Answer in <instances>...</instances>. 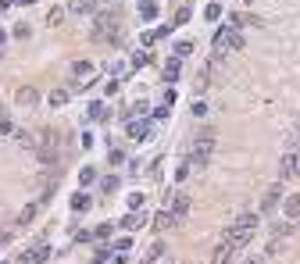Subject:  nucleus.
<instances>
[{
    "label": "nucleus",
    "mask_w": 300,
    "mask_h": 264,
    "mask_svg": "<svg viewBox=\"0 0 300 264\" xmlns=\"http://www.w3.org/2000/svg\"><path fill=\"white\" fill-rule=\"evenodd\" d=\"M254 228H258V214H239V218L232 222V228H225V243L232 246V250H243V246L250 243V236H254Z\"/></svg>",
    "instance_id": "f257e3e1"
},
{
    "label": "nucleus",
    "mask_w": 300,
    "mask_h": 264,
    "mask_svg": "<svg viewBox=\"0 0 300 264\" xmlns=\"http://www.w3.org/2000/svg\"><path fill=\"white\" fill-rule=\"evenodd\" d=\"M211 153H215V129H204V132L197 136V143H193L189 157H186L189 172H204L207 161H211Z\"/></svg>",
    "instance_id": "f03ea898"
},
{
    "label": "nucleus",
    "mask_w": 300,
    "mask_h": 264,
    "mask_svg": "<svg viewBox=\"0 0 300 264\" xmlns=\"http://www.w3.org/2000/svg\"><path fill=\"white\" fill-rule=\"evenodd\" d=\"M239 46H243V36H239V29H236V25H225V29H218V36H215L211 57H215V61H222L225 54L239 50Z\"/></svg>",
    "instance_id": "7ed1b4c3"
},
{
    "label": "nucleus",
    "mask_w": 300,
    "mask_h": 264,
    "mask_svg": "<svg viewBox=\"0 0 300 264\" xmlns=\"http://www.w3.org/2000/svg\"><path fill=\"white\" fill-rule=\"evenodd\" d=\"M114 29H118V11H97V22H93V39H114Z\"/></svg>",
    "instance_id": "20e7f679"
},
{
    "label": "nucleus",
    "mask_w": 300,
    "mask_h": 264,
    "mask_svg": "<svg viewBox=\"0 0 300 264\" xmlns=\"http://www.w3.org/2000/svg\"><path fill=\"white\" fill-rule=\"evenodd\" d=\"M168 200H172V218H175V222H183L186 214H189V196H186L183 189H175Z\"/></svg>",
    "instance_id": "39448f33"
},
{
    "label": "nucleus",
    "mask_w": 300,
    "mask_h": 264,
    "mask_svg": "<svg viewBox=\"0 0 300 264\" xmlns=\"http://www.w3.org/2000/svg\"><path fill=\"white\" fill-rule=\"evenodd\" d=\"M43 204H47V200H36V204H25V207L18 211V218H14V228H25V225H33Z\"/></svg>",
    "instance_id": "423d86ee"
},
{
    "label": "nucleus",
    "mask_w": 300,
    "mask_h": 264,
    "mask_svg": "<svg viewBox=\"0 0 300 264\" xmlns=\"http://www.w3.org/2000/svg\"><path fill=\"white\" fill-rule=\"evenodd\" d=\"M232 254H236V250L222 239V243L215 246V254H211V264H229V261H232Z\"/></svg>",
    "instance_id": "0eeeda50"
},
{
    "label": "nucleus",
    "mask_w": 300,
    "mask_h": 264,
    "mask_svg": "<svg viewBox=\"0 0 300 264\" xmlns=\"http://www.w3.org/2000/svg\"><path fill=\"white\" fill-rule=\"evenodd\" d=\"M279 200H282V186H272V189L264 193V200H261V211L268 214L272 207H279Z\"/></svg>",
    "instance_id": "6e6552de"
},
{
    "label": "nucleus",
    "mask_w": 300,
    "mask_h": 264,
    "mask_svg": "<svg viewBox=\"0 0 300 264\" xmlns=\"http://www.w3.org/2000/svg\"><path fill=\"white\" fill-rule=\"evenodd\" d=\"M14 100H18V104H22V107H33V104H36V100H39V93H36V89H33V86H22V89H18V93H14Z\"/></svg>",
    "instance_id": "1a4fd4ad"
},
{
    "label": "nucleus",
    "mask_w": 300,
    "mask_h": 264,
    "mask_svg": "<svg viewBox=\"0 0 300 264\" xmlns=\"http://www.w3.org/2000/svg\"><path fill=\"white\" fill-rule=\"evenodd\" d=\"M68 11L72 14H93L97 4H93V0H68Z\"/></svg>",
    "instance_id": "9d476101"
},
{
    "label": "nucleus",
    "mask_w": 300,
    "mask_h": 264,
    "mask_svg": "<svg viewBox=\"0 0 300 264\" xmlns=\"http://www.w3.org/2000/svg\"><path fill=\"white\" fill-rule=\"evenodd\" d=\"M179 68H183V57H168V61H164V79L175 82L179 79Z\"/></svg>",
    "instance_id": "9b49d317"
},
{
    "label": "nucleus",
    "mask_w": 300,
    "mask_h": 264,
    "mask_svg": "<svg viewBox=\"0 0 300 264\" xmlns=\"http://www.w3.org/2000/svg\"><path fill=\"white\" fill-rule=\"evenodd\" d=\"M172 225H179V222L172 218V211H157V214H154V228H157V232L172 228Z\"/></svg>",
    "instance_id": "f8f14e48"
},
{
    "label": "nucleus",
    "mask_w": 300,
    "mask_h": 264,
    "mask_svg": "<svg viewBox=\"0 0 300 264\" xmlns=\"http://www.w3.org/2000/svg\"><path fill=\"white\" fill-rule=\"evenodd\" d=\"M279 175H282V179H293V175H297V153H293V150L282 157V172H279Z\"/></svg>",
    "instance_id": "ddd939ff"
},
{
    "label": "nucleus",
    "mask_w": 300,
    "mask_h": 264,
    "mask_svg": "<svg viewBox=\"0 0 300 264\" xmlns=\"http://www.w3.org/2000/svg\"><path fill=\"white\" fill-rule=\"evenodd\" d=\"M282 207H286V218H290V222H293V218H300V193L286 196V204H282Z\"/></svg>",
    "instance_id": "4468645a"
},
{
    "label": "nucleus",
    "mask_w": 300,
    "mask_h": 264,
    "mask_svg": "<svg viewBox=\"0 0 300 264\" xmlns=\"http://www.w3.org/2000/svg\"><path fill=\"white\" fill-rule=\"evenodd\" d=\"M161 254H164V243H161V239H157V243H150V246H147L143 264H157V257H161Z\"/></svg>",
    "instance_id": "2eb2a0df"
},
{
    "label": "nucleus",
    "mask_w": 300,
    "mask_h": 264,
    "mask_svg": "<svg viewBox=\"0 0 300 264\" xmlns=\"http://www.w3.org/2000/svg\"><path fill=\"white\" fill-rule=\"evenodd\" d=\"M293 232V222H282V225H272V243H282Z\"/></svg>",
    "instance_id": "dca6fc26"
},
{
    "label": "nucleus",
    "mask_w": 300,
    "mask_h": 264,
    "mask_svg": "<svg viewBox=\"0 0 300 264\" xmlns=\"http://www.w3.org/2000/svg\"><path fill=\"white\" fill-rule=\"evenodd\" d=\"M11 136H14V143H18V147H25V150H33V147H36V139H33V136H29L25 129H14Z\"/></svg>",
    "instance_id": "f3484780"
},
{
    "label": "nucleus",
    "mask_w": 300,
    "mask_h": 264,
    "mask_svg": "<svg viewBox=\"0 0 300 264\" xmlns=\"http://www.w3.org/2000/svg\"><path fill=\"white\" fill-rule=\"evenodd\" d=\"M86 118H89V121H104V118H108V107H104V104H89Z\"/></svg>",
    "instance_id": "a211bd4d"
},
{
    "label": "nucleus",
    "mask_w": 300,
    "mask_h": 264,
    "mask_svg": "<svg viewBox=\"0 0 300 264\" xmlns=\"http://www.w3.org/2000/svg\"><path fill=\"white\" fill-rule=\"evenodd\" d=\"M47 257H50V250H47V246H33V250L25 254V261H29V264H36V261H47Z\"/></svg>",
    "instance_id": "6ab92c4d"
},
{
    "label": "nucleus",
    "mask_w": 300,
    "mask_h": 264,
    "mask_svg": "<svg viewBox=\"0 0 300 264\" xmlns=\"http://www.w3.org/2000/svg\"><path fill=\"white\" fill-rule=\"evenodd\" d=\"M72 211H79V214L89 211V193H75L72 196Z\"/></svg>",
    "instance_id": "aec40b11"
},
{
    "label": "nucleus",
    "mask_w": 300,
    "mask_h": 264,
    "mask_svg": "<svg viewBox=\"0 0 300 264\" xmlns=\"http://www.w3.org/2000/svg\"><path fill=\"white\" fill-rule=\"evenodd\" d=\"M132 139H147V121H132V125H125Z\"/></svg>",
    "instance_id": "412c9836"
},
{
    "label": "nucleus",
    "mask_w": 300,
    "mask_h": 264,
    "mask_svg": "<svg viewBox=\"0 0 300 264\" xmlns=\"http://www.w3.org/2000/svg\"><path fill=\"white\" fill-rule=\"evenodd\" d=\"M193 54V39H179L175 43V57H189Z\"/></svg>",
    "instance_id": "4be33fe9"
},
{
    "label": "nucleus",
    "mask_w": 300,
    "mask_h": 264,
    "mask_svg": "<svg viewBox=\"0 0 300 264\" xmlns=\"http://www.w3.org/2000/svg\"><path fill=\"white\" fill-rule=\"evenodd\" d=\"M140 222H143V214H125V218L118 222V228H136Z\"/></svg>",
    "instance_id": "5701e85b"
},
{
    "label": "nucleus",
    "mask_w": 300,
    "mask_h": 264,
    "mask_svg": "<svg viewBox=\"0 0 300 264\" xmlns=\"http://www.w3.org/2000/svg\"><path fill=\"white\" fill-rule=\"evenodd\" d=\"M61 22H65V11H61V7H54V11L47 14V25H50V29H57Z\"/></svg>",
    "instance_id": "b1692460"
},
{
    "label": "nucleus",
    "mask_w": 300,
    "mask_h": 264,
    "mask_svg": "<svg viewBox=\"0 0 300 264\" xmlns=\"http://www.w3.org/2000/svg\"><path fill=\"white\" fill-rule=\"evenodd\" d=\"M50 104H54V107L68 104V89H50Z\"/></svg>",
    "instance_id": "393cba45"
},
{
    "label": "nucleus",
    "mask_w": 300,
    "mask_h": 264,
    "mask_svg": "<svg viewBox=\"0 0 300 264\" xmlns=\"http://www.w3.org/2000/svg\"><path fill=\"white\" fill-rule=\"evenodd\" d=\"M140 14H143V18H154V14H157V4H154V0H143V4H140Z\"/></svg>",
    "instance_id": "a878e982"
},
{
    "label": "nucleus",
    "mask_w": 300,
    "mask_h": 264,
    "mask_svg": "<svg viewBox=\"0 0 300 264\" xmlns=\"http://www.w3.org/2000/svg\"><path fill=\"white\" fill-rule=\"evenodd\" d=\"M125 250H132V236H122L114 243V254H125Z\"/></svg>",
    "instance_id": "bb28decb"
},
{
    "label": "nucleus",
    "mask_w": 300,
    "mask_h": 264,
    "mask_svg": "<svg viewBox=\"0 0 300 264\" xmlns=\"http://www.w3.org/2000/svg\"><path fill=\"white\" fill-rule=\"evenodd\" d=\"M72 72H75V75H89L93 68H89V61H75V65H72Z\"/></svg>",
    "instance_id": "cd10ccee"
},
{
    "label": "nucleus",
    "mask_w": 300,
    "mask_h": 264,
    "mask_svg": "<svg viewBox=\"0 0 300 264\" xmlns=\"http://www.w3.org/2000/svg\"><path fill=\"white\" fill-rule=\"evenodd\" d=\"M79 179H82V186H89V182L97 179V168H82V172H79Z\"/></svg>",
    "instance_id": "c85d7f7f"
},
{
    "label": "nucleus",
    "mask_w": 300,
    "mask_h": 264,
    "mask_svg": "<svg viewBox=\"0 0 300 264\" xmlns=\"http://www.w3.org/2000/svg\"><path fill=\"white\" fill-rule=\"evenodd\" d=\"M111 232H114V225H100V228L93 232V236H97V239H108V236H111Z\"/></svg>",
    "instance_id": "c756f323"
},
{
    "label": "nucleus",
    "mask_w": 300,
    "mask_h": 264,
    "mask_svg": "<svg viewBox=\"0 0 300 264\" xmlns=\"http://www.w3.org/2000/svg\"><path fill=\"white\" fill-rule=\"evenodd\" d=\"M14 239V228H0V246H7Z\"/></svg>",
    "instance_id": "7c9ffc66"
},
{
    "label": "nucleus",
    "mask_w": 300,
    "mask_h": 264,
    "mask_svg": "<svg viewBox=\"0 0 300 264\" xmlns=\"http://www.w3.org/2000/svg\"><path fill=\"white\" fill-rule=\"evenodd\" d=\"M114 189H118V179L108 175V179H104V193H114Z\"/></svg>",
    "instance_id": "2f4dec72"
},
{
    "label": "nucleus",
    "mask_w": 300,
    "mask_h": 264,
    "mask_svg": "<svg viewBox=\"0 0 300 264\" xmlns=\"http://www.w3.org/2000/svg\"><path fill=\"white\" fill-rule=\"evenodd\" d=\"M183 22H189V7H179V14H175V25H183Z\"/></svg>",
    "instance_id": "473e14b6"
},
{
    "label": "nucleus",
    "mask_w": 300,
    "mask_h": 264,
    "mask_svg": "<svg viewBox=\"0 0 300 264\" xmlns=\"http://www.w3.org/2000/svg\"><path fill=\"white\" fill-rule=\"evenodd\" d=\"M204 14H207V22H215V18H218V14H222V7H218V4H211V7H207V11H204Z\"/></svg>",
    "instance_id": "72a5a7b5"
},
{
    "label": "nucleus",
    "mask_w": 300,
    "mask_h": 264,
    "mask_svg": "<svg viewBox=\"0 0 300 264\" xmlns=\"http://www.w3.org/2000/svg\"><path fill=\"white\" fill-rule=\"evenodd\" d=\"M14 132V125H11V118H4V121H0V136H11Z\"/></svg>",
    "instance_id": "f704fd0d"
},
{
    "label": "nucleus",
    "mask_w": 300,
    "mask_h": 264,
    "mask_svg": "<svg viewBox=\"0 0 300 264\" xmlns=\"http://www.w3.org/2000/svg\"><path fill=\"white\" fill-rule=\"evenodd\" d=\"M243 264H264V254H250V257H243Z\"/></svg>",
    "instance_id": "c9c22d12"
},
{
    "label": "nucleus",
    "mask_w": 300,
    "mask_h": 264,
    "mask_svg": "<svg viewBox=\"0 0 300 264\" xmlns=\"http://www.w3.org/2000/svg\"><path fill=\"white\" fill-rule=\"evenodd\" d=\"M97 264H104V261H111V250H97V257H93Z\"/></svg>",
    "instance_id": "e433bc0d"
},
{
    "label": "nucleus",
    "mask_w": 300,
    "mask_h": 264,
    "mask_svg": "<svg viewBox=\"0 0 300 264\" xmlns=\"http://www.w3.org/2000/svg\"><path fill=\"white\" fill-rule=\"evenodd\" d=\"M14 4H22V7H29V4H36V0H14Z\"/></svg>",
    "instance_id": "4c0bfd02"
},
{
    "label": "nucleus",
    "mask_w": 300,
    "mask_h": 264,
    "mask_svg": "<svg viewBox=\"0 0 300 264\" xmlns=\"http://www.w3.org/2000/svg\"><path fill=\"white\" fill-rule=\"evenodd\" d=\"M4 118H7V107H4V104H0V121H4Z\"/></svg>",
    "instance_id": "58836bf2"
},
{
    "label": "nucleus",
    "mask_w": 300,
    "mask_h": 264,
    "mask_svg": "<svg viewBox=\"0 0 300 264\" xmlns=\"http://www.w3.org/2000/svg\"><path fill=\"white\" fill-rule=\"evenodd\" d=\"M293 153H297V175H300V150H293Z\"/></svg>",
    "instance_id": "ea45409f"
},
{
    "label": "nucleus",
    "mask_w": 300,
    "mask_h": 264,
    "mask_svg": "<svg viewBox=\"0 0 300 264\" xmlns=\"http://www.w3.org/2000/svg\"><path fill=\"white\" fill-rule=\"evenodd\" d=\"M0 46H4V33H0Z\"/></svg>",
    "instance_id": "a19ab883"
},
{
    "label": "nucleus",
    "mask_w": 300,
    "mask_h": 264,
    "mask_svg": "<svg viewBox=\"0 0 300 264\" xmlns=\"http://www.w3.org/2000/svg\"><path fill=\"white\" fill-rule=\"evenodd\" d=\"M297 132H300V125H297Z\"/></svg>",
    "instance_id": "79ce46f5"
}]
</instances>
